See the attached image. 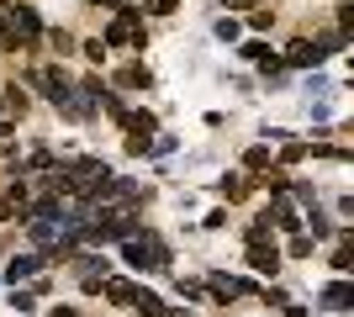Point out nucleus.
<instances>
[{"label":"nucleus","mask_w":354,"mask_h":317,"mask_svg":"<svg viewBox=\"0 0 354 317\" xmlns=\"http://www.w3.org/2000/svg\"><path fill=\"white\" fill-rule=\"evenodd\" d=\"M32 85H37V90H43L53 106H59L64 117H90V106L74 101V95H80V85H74L64 69H53V64H48V69H32Z\"/></svg>","instance_id":"1"},{"label":"nucleus","mask_w":354,"mask_h":317,"mask_svg":"<svg viewBox=\"0 0 354 317\" xmlns=\"http://www.w3.org/2000/svg\"><path fill=\"white\" fill-rule=\"evenodd\" d=\"M122 259H127L133 270H169V249H164L159 233H133V238H122Z\"/></svg>","instance_id":"2"},{"label":"nucleus","mask_w":354,"mask_h":317,"mask_svg":"<svg viewBox=\"0 0 354 317\" xmlns=\"http://www.w3.org/2000/svg\"><path fill=\"white\" fill-rule=\"evenodd\" d=\"M143 48V11H122L111 27H106V37H101V48Z\"/></svg>","instance_id":"3"},{"label":"nucleus","mask_w":354,"mask_h":317,"mask_svg":"<svg viewBox=\"0 0 354 317\" xmlns=\"http://www.w3.org/2000/svg\"><path fill=\"white\" fill-rule=\"evenodd\" d=\"M11 37L21 48H37V43H43V21H37L32 6H11Z\"/></svg>","instance_id":"4"},{"label":"nucleus","mask_w":354,"mask_h":317,"mask_svg":"<svg viewBox=\"0 0 354 317\" xmlns=\"http://www.w3.org/2000/svg\"><path fill=\"white\" fill-rule=\"evenodd\" d=\"M249 265H254L259 275H275V270H281V249H275V238L249 243Z\"/></svg>","instance_id":"5"},{"label":"nucleus","mask_w":354,"mask_h":317,"mask_svg":"<svg viewBox=\"0 0 354 317\" xmlns=\"http://www.w3.org/2000/svg\"><path fill=\"white\" fill-rule=\"evenodd\" d=\"M323 59H328V53H323V43H307V37L286 48V64H296V69H317Z\"/></svg>","instance_id":"6"},{"label":"nucleus","mask_w":354,"mask_h":317,"mask_svg":"<svg viewBox=\"0 0 354 317\" xmlns=\"http://www.w3.org/2000/svg\"><path fill=\"white\" fill-rule=\"evenodd\" d=\"M122 127H127V143H148L159 122H153V111H127V117H122Z\"/></svg>","instance_id":"7"},{"label":"nucleus","mask_w":354,"mask_h":317,"mask_svg":"<svg viewBox=\"0 0 354 317\" xmlns=\"http://www.w3.org/2000/svg\"><path fill=\"white\" fill-rule=\"evenodd\" d=\"M317 302H323L328 312H344V307L354 302V286H349V280H333V286H323V296H317Z\"/></svg>","instance_id":"8"},{"label":"nucleus","mask_w":354,"mask_h":317,"mask_svg":"<svg viewBox=\"0 0 354 317\" xmlns=\"http://www.w3.org/2000/svg\"><path fill=\"white\" fill-rule=\"evenodd\" d=\"M207 286H212V296H222V302H233V296H249V280H238V275H212Z\"/></svg>","instance_id":"9"},{"label":"nucleus","mask_w":354,"mask_h":317,"mask_svg":"<svg viewBox=\"0 0 354 317\" xmlns=\"http://www.w3.org/2000/svg\"><path fill=\"white\" fill-rule=\"evenodd\" d=\"M37 270H43V259H37V254H16L11 265H6V280L16 286V280H32Z\"/></svg>","instance_id":"10"},{"label":"nucleus","mask_w":354,"mask_h":317,"mask_svg":"<svg viewBox=\"0 0 354 317\" xmlns=\"http://www.w3.org/2000/svg\"><path fill=\"white\" fill-rule=\"evenodd\" d=\"M133 307H138L143 317H169V307H164L159 296H153V291H138V296H133Z\"/></svg>","instance_id":"11"},{"label":"nucleus","mask_w":354,"mask_h":317,"mask_svg":"<svg viewBox=\"0 0 354 317\" xmlns=\"http://www.w3.org/2000/svg\"><path fill=\"white\" fill-rule=\"evenodd\" d=\"M101 291H106V302H117V307H122V302H133V296H138V286H133V280H106Z\"/></svg>","instance_id":"12"},{"label":"nucleus","mask_w":354,"mask_h":317,"mask_svg":"<svg viewBox=\"0 0 354 317\" xmlns=\"http://www.w3.org/2000/svg\"><path fill=\"white\" fill-rule=\"evenodd\" d=\"M217 191H222V196H227V201H243V196H249V191H254V180H243V175H227V180H222Z\"/></svg>","instance_id":"13"},{"label":"nucleus","mask_w":354,"mask_h":317,"mask_svg":"<svg viewBox=\"0 0 354 317\" xmlns=\"http://www.w3.org/2000/svg\"><path fill=\"white\" fill-rule=\"evenodd\" d=\"M122 85H127V90H143V85H148V79H153V75H148V69H143V64H127V69H122Z\"/></svg>","instance_id":"14"},{"label":"nucleus","mask_w":354,"mask_h":317,"mask_svg":"<svg viewBox=\"0 0 354 317\" xmlns=\"http://www.w3.org/2000/svg\"><path fill=\"white\" fill-rule=\"evenodd\" d=\"M243 164H249V169H265L270 164V143H254V148L243 153Z\"/></svg>","instance_id":"15"},{"label":"nucleus","mask_w":354,"mask_h":317,"mask_svg":"<svg viewBox=\"0 0 354 317\" xmlns=\"http://www.w3.org/2000/svg\"><path fill=\"white\" fill-rule=\"evenodd\" d=\"M0 43L16 48V37H11V0H0Z\"/></svg>","instance_id":"16"},{"label":"nucleus","mask_w":354,"mask_h":317,"mask_svg":"<svg viewBox=\"0 0 354 317\" xmlns=\"http://www.w3.org/2000/svg\"><path fill=\"white\" fill-rule=\"evenodd\" d=\"M307 222H312V233H307V238H328V233H333V227H328V217H323V211H312Z\"/></svg>","instance_id":"17"},{"label":"nucleus","mask_w":354,"mask_h":317,"mask_svg":"<svg viewBox=\"0 0 354 317\" xmlns=\"http://www.w3.org/2000/svg\"><path fill=\"white\" fill-rule=\"evenodd\" d=\"M312 254V238H307V233H296V238H291V259H307Z\"/></svg>","instance_id":"18"},{"label":"nucleus","mask_w":354,"mask_h":317,"mask_svg":"<svg viewBox=\"0 0 354 317\" xmlns=\"http://www.w3.org/2000/svg\"><path fill=\"white\" fill-rule=\"evenodd\" d=\"M217 37H222V43H233V37H238V21H233V16H222V21H217Z\"/></svg>","instance_id":"19"},{"label":"nucleus","mask_w":354,"mask_h":317,"mask_svg":"<svg viewBox=\"0 0 354 317\" xmlns=\"http://www.w3.org/2000/svg\"><path fill=\"white\" fill-rule=\"evenodd\" d=\"M143 11H153V16H169V11H175V0H143Z\"/></svg>","instance_id":"20"},{"label":"nucleus","mask_w":354,"mask_h":317,"mask_svg":"<svg viewBox=\"0 0 354 317\" xmlns=\"http://www.w3.org/2000/svg\"><path fill=\"white\" fill-rule=\"evenodd\" d=\"M11 307H16V312H32V307H37V302H32L27 291H11Z\"/></svg>","instance_id":"21"},{"label":"nucleus","mask_w":354,"mask_h":317,"mask_svg":"<svg viewBox=\"0 0 354 317\" xmlns=\"http://www.w3.org/2000/svg\"><path fill=\"white\" fill-rule=\"evenodd\" d=\"M222 6H227V11H243V6H254V0H222Z\"/></svg>","instance_id":"22"},{"label":"nucleus","mask_w":354,"mask_h":317,"mask_svg":"<svg viewBox=\"0 0 354 317\" xmlns=\"http://www.w3.org/2000/svg\"><path fill=\"white\" fill-rule=\"evenodd\" d=\"M286 317H307V312H301V307H286Z\"/></svg>","instance_id":"23"},{"label":"nucleus","mask_w":354,"mask_h":317,"mask_svg":"<svg viewBox=\"0 0 354 317\" xmlns=\"http://www.w3.org/2000/svg\"><path fill=\"white\" fill-rule=\"evenodd\" d=\"M53 317H74V307H59V312H53Z\"/></svg>","instance_id":"24"},{"label":"nucleus","mask_w":354,"mask_h":317,"mask_svg":"<svg viewBox=\"0 0 354 317\" xmlns=\"http://www.w3.org/2000/svg\"><path fill=\"white\" fill-rule=\"evenodd\" d=\"M0 106H6V101H0Z\"/></svg>","instance_id":"25"}]
</instances>
